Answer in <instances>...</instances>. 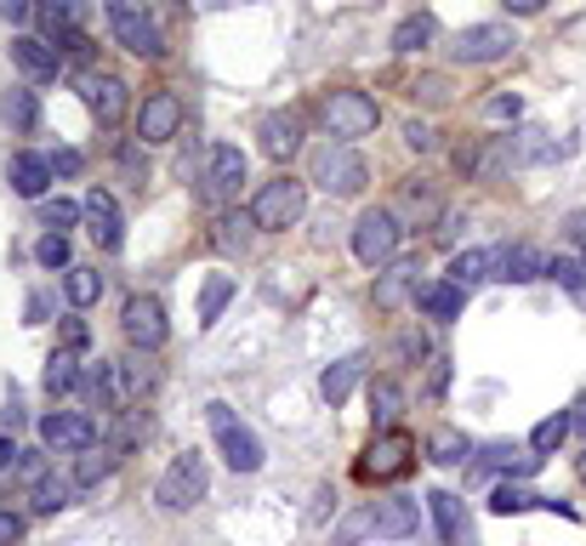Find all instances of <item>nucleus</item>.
I'll list each match as a JSON object with an SVG mask.
<instances>
[{
    "instance_id": "nucleus-1",
    "label": "nucleus",
    "mask_w": 586,
    "mask_h": 546,
    "mask_svg": "<svg viewBox=\"0 0 586 546\" xmlns=\"http://www.w3.org/2000/svg\"><path fill=\"white\" fill-rule=\"evenodd\" d=\"M319 120H325V132L337 137V142H359L381 126V109H376V97L370 91H325V103H319Z\"/></svg>"
},
{
    "instance_id": "nucleus-2",
    "label": "nucleus",
    "mask_w": 586,
    "mask_h": 546,
    "mask_svg": "<svg viewBox=\"0 0 586 546\" xmlns=\"http://www.w3.org/2000/svg\"><path fill=\"white\" fill-rule=\"evenodd\" d=\"M206 489H211V467L199 450H183V456H171V467L160 473L155 484V501L166 512H188L194 501H206Z\"/></svg>"
},
{
    "instance_id": "nucleus-3",
    "label": "nucleus",
    "mask_w": 586,
    "mask_h": 546,
    "mask_svg": "<svg viewBox=\"0 0 586 546\" xmlns=\"http://www.w3.org/2000/svg\"><path fill=\"white\" fill-rule=\"evenodd\" d=\"M399 239H404V222L388 206H370V211H359V222H353V257L365 268L399 262Z\"/></svg>"
},
{
    "instance_id": "nucleus-4",
    "label": "nucleus",
    "mask_w": 586,
    "mask_h": 546,
    "mask_svg": "<svg viewBox=\"0 0 586 546\" xmlns=\"http://www.w3.org/2000/svg\"><path fill=\"white\" fill-rule=\"evenodd\" d=\"M109 29L132 58H148V63L166 58V35H160V23L148 17L143 0H109Z\"/></svg>"
},
{
    "instance_id": "nucleus-5",
    "label": "nucleus",
    "mask_w": 586,
    "mask_h": 546,
    "mask_svg": "<svg viewBox=\"0 0 586 546\" xmlns=\"http://www.w3.org/2000/svg\"><path fill=\"white\" fill-rule=\"evenodd\" d=\"M314 183L325 194H337V200H353V194L370 183V165H365V154L353 142H325L314 154Z\"/></svg>"
},
{
    "instance_id": "nucleus-6",
    "label": "nucleus",
    "mask_w": 586,
    "mask_h": 546,
    "mask_svg": "<svg viewBox=\"0 0 586 546\" xmlns=\"http://www.w3.org/2000/svg\"><path fill=\"white\" fill-rule=\"evenodd\" d=\"M206 415H211V433H217V450H222V461L234 467V473H263V438L245 427V421L228 410V405H206Z\"/></svg>"
},
{
    "instance_id": "nucleus-7",
    "label": "nucleus",
    "mask_w": 586,
    "mask_h": 546,
    "mask_svg": "<svg viewBox=\"0 0 586 546\" xmlns=\"http://www.w3.org/2000/svg\"><path fill=\"white\" fill-rule=\"evenodd\" d=\"M302 211H308V183L302 177H273V183H263L257 200H251V216H257V228H268V234L302 222Z\"/></svg>"
},
{
    "instance_id": "nucleus-8",
    "label": "nucleus",
    "mask_w": 586,
    "mask_h": 546,
    "mask_svg": "<svg viewBox=\"0 0 586 546\" xmlns=\"http://www.w3.org/2000/svg\"><path fill=\"white\" fill-rule=\"evenodd\" d=\"M513 46H518L513 23H467V29L455 35L450 58H455V63H473V69H484V63H501V58H513Z\"/></svg>"
},
{
    "instance_id": "nucleus-9",
    "label": "nucleus",
    "mask_w": 586,
    "mask_h": 546,
    "mask_svg": "<svg viewBox=\"0 0 586 546\" xmlns=\"http://www.w3.org/2000/svg\"><path fill=\"white\" fill-rule=\"evenodd\" d=\"M541 461H547V456L524 450V444L496 438V444H484V450H473L467 479H473V484H478V479H490V473H501V479H529V473H541Z\"/></svg>"
},
{
    "instance_id": "nucleus-10",
    "label": "nucleus",
    "mask_w": 586,
    "mask_h": 546,
    "mask_svg": "<svg viewBox=\"0 0 586 546\" xmlns=\"http://www.w3.org/2000/svg\"><path fill=\"white\" fill-rule=\"evenodd\" d=\"M40 444L52 456H81L97 444V415L91 410H52L40 415Z\"/></svg>"
},
{
    "instance_id": "nucleus-11",
    "label": "nucleus",
    "mask_w": 586,
    "mask_h": 546,
    "mask_svg": "<svg viewBox=\"0 0 586 546\" xmlns=\"http://www.w3.org/2000/svg\"><path fill=\"white\" fill-rule=\"evenodd\" d=\"M120 331H125V342H132L137 353H160L166 336H171L160 296H132V302H125V313H120Z\"/></svg>"
},
{
    "instance_id": "nucleus-12",
    "label": "nucleus",
    "mask_w": 586,
    "mask_h": 546,
    "mask_svg": "<svg viewBox=\"0 0 586 546\" xmlns=\"http://www.w3.org/2000/svg\"><path fill=\"white\" fill-rule=\"evenodd\" d=\"M411 456H416V438L404 427H388V433L370 438V450L359 461V479H399L404 467H411Z\"/></svg>"
},
{
    "instance_id": "nucleus-13",
    "label": "nucleus",
    "mask_w": 586,
    "mask_h": 546,
    "mask_svg": "<svg viewBox=\"0 0 586 546\" xmlns=\"http://www.w3.org/2000/svg\"><path fill=\"white\" fill-rule=\"evenodd\" d=\"M422 507L416 495H381V501H370V530L381 541H411L422 530Z\"/></svg>"
},
{
    "instance_id": "nucleus-14",
    "label": "nucleus",
    "mask_w": 586,
    "mask_h": 546,
    "mask_svg": "<svg viewBox=\"0 0 586 546\" xmlns=\"http://www.w3.org/2000/svg\"><path fill=\"white\" fill-rule=\"evenodd\" d=\"M183 132V103L171 91H148V103L137 109V142L155 148V142H171Z\"/></svg>"
},
{
    "instance_id": "nucleus-15",
    "label": "nucleus",
    "mask_w": 586,
    "mask_h": 546,
    "mask_svg": "<svg viewBox=\"0 0 586 546\" xmlns=\"http://www.w3.org/2000/svg\"><path fill=\"white\" fill-rule=\"evenodd\" d=\"M240 183H245V154H240L234 142H217L211 160H206V200L211 206L240 200Z\"/></svg>"
},
{
    "instance_id": "nucleus-16",
    "label": "nucleus",
    "mask_w": 586,
    "mask_h": 546,
    "mask_svg": "<svg viewBox=\"0 0 586 546\" xmlns=\"http://www.w3.org/2000/svg\"><path fill=\"white\" fill-rule=\"evenodd\" d=\"M257 137H263V154L268 160H296L302 154V114L296 109H273V114H263V126H257Z\"/></svg>"
},
{
    "instance_id": "nucleus-17",
    "label": "nucleus",
    "mask_w": 586,
    "mask_h": 546,
    "mask_svg": "<svg viewBox=\"0 0 586 546\" xmlns=\"http://www.w3.org/2000/svg\"><path fill=\"white\" fill-rule=\"evenodd\" d=\"M40 29H46V46H58V52H74V58L91 52L86 29L74 23V7H63V0H40Z\"/></svg>"
},
{
    "instance_id": "nucleus-18",
    "label": "nucleus",
    "mask_w": 586,
    "mask_h": 546,
    "mask_svg": "<svg viewBox=\"0 0 586 546\" xmlns=\"http://www.w3.org/2000/svg\"><path fill=\"white\" fill-rule=\"evenodd\" d=\"M416 290H422V262H416V257H399V262H388V273L376 280V308L393 313V308H404V302H416Z\"/></svg>"
},
{
    "instance_id": "nucleus-19",
    "label": "nucleus",
    "mask_w": 586,
    "mask_h": 546,
    "mask_svg": "<svg viewBox=\"0 0 586 546\" xmlns=\"http://www.w3.org/2000/svg\"><path fill=\"white\" fill-rule=\"evenodd\" d=\"M547 273V257L535 251V245H501L490 251V280H506V285H529Z\"/></svg>"
},
{
    "instance_id": "nucleus-20",
    "label": "nucleus",
    "mask_w": 586,
    "mask_h": 546,
    "mask_svg": "<svg viewBox=\"0 0 586 546\" xmlns=\"http://www.w3.org/2000/svg\"><path fill=\"white\" fill-rule=\"evenodd\" d=\"M81 97L103 126H120V114H125V80L120 74H81Z\"/></svg>"
},
{
    "instance_id": "nucleus-21",
    "label": "nucleus",
    "mask_w": 586,
    "mask_h": 546,
    "mask_svg": "<svg viewBox=\"0 0 586 546\" xmlns=\"http://www.w3.org/2000/svg\"><path fill=\"white\" fill-rule=\"evenodd\" d=\"M12 63H17L23 80H35V86L58 80V46H46L40 35H17L12 40Z\"/></svg>"
},
{
    "instance_id": "nucleus-22",
    "label": "nucleus",
    "mask_w": 586,
    "mask_h": 546,
    "mask_svg": "<svg viewBox=\"0 0 586 546\" xmlns=\"http://www.w3.org/2000/svg\"><path fill=\"white\" fill-rule=\"evenodd\" d=\"M86 222H91V239L103 245V251H120L125 222H120V200H114V194L91 188V194H86Z\"/></svg>"
},
{
    "instance_id": "nucleus-23",
    "label": "nucleus",
    "mask_w": 586,
    "mask_h": 546,
    "mask_svg": "<svg viewBox=\"0 0 586 546\" xmlns=\"http://www.w3.org/2000/svg\"><path fill=\"white\" fill-rule=\"evenodd\" d=\"M462 308H467V290H455L450 280H432V285L416 290V313L432 319V325H450V319H462Z\"/></svg>"
},
{
    "instance_id": "nucleus-24",
    "label": "nucleus",
    "mask_w": 586,
    "mask_h": 546,
    "mask_svg": "<svg viewBox=\"0 0 586 546\" xmlns=\"http://www.w3.org/2000/svg\"><path fill=\"white\" fill-rule=\"evenodd\" d=\"M359 376H365V353H347V359H337V364H325V376H319L325 405H330V410L347 405V393L359 387Z\"/></svg>"
},
{
    "instance_id": "nucleus-25",
    "label": "nucleus",
    "mask_w": 586,
    "mask_h": 546,
    "mask_svg": "<svg viewBox=\"0 0 586 546\" xmlns=\"http://www.w3.org/2000/svg\"><path fill=\"white\" fill-rule=\"evenodd\" d=\"M404 405H411V399H404V387H399L393 376H376V382H370V427H376V433L399 427Z\"/></svg>"
},
{
    "instance_id": "nucleus-26",
    "label": "nucleus",
    "mask_w": 586,
    "mask_h": 546,
    "mask_svg": "<svg viewBox=\"0 0 586 546\" xmlns=\"http://www.w3.org/2000/svg\"><path fill=\"white\" fill-rule=\"evenodd\" d=\"M7 177H12V188L23 194V200H40V194L52 188L58 171H52V160H40V154H12V171H7Z\"/></svg>"
},
{
    "instance_id": "nucleus-27",
    "label": "nucleus",
    "mask_w": 586,
    "mask_h": 546,
    "mask_svg": "<svg viewBox=\"0 0 586 546\" xmlns=\"http://www.w3.org/2000/svg\"><path fill=\"white\" fill-rule=\"evenodd\" d=\"M422 501H427V518H432V530H439V541H444V546L462 541V495H450V489H427Z\"/></svg>"
},
{
    "instance_id": "nucleus-28",
    "label": "nucleus",
    "mask_w": 586,
    "mask_h": 546,
    "mask_svg": "<svg viewBox=\"0 0 586 546\" xmlns=\"http://www.w3.org/2000/svg\"><path fill=\"white\" fill-rule=\"evenodd\" d=\"M74 489H81L74 479H63V473H46V479H35V484H29V507H35L40 518H52V512H63V507L74 501Z\"/></svg>"
},
{
    "instance_id": "nucleus-29",
    "label": "nucleus",
    "mask_w": 586,
    "mask_h": 546,
    "mask_svg": "<svg viewBox=\"0 0 586 546\" xmlns=\"http://www.w3.org/2000/svg\"><path fill=\"white\" fill-rule=\"evenodd\" d=\"M427 461L432 467H467L473 461V438L462 427H439V433H432V444H427Z\"/></svg>"
},
{
    "instance_id": "nucleus-30",
    "label": "nucleus",
    "mask_w": 586,
    "mask_h": 546,
    "mask_svg": "<svg viewBox=\"0 0 586 546\" xmlns=\"http://www.w3.org/2000/svg\"><path fill=\"white\" fill-rule=\"evenodd\" d=\"M432 40H439V23H432L427 12H411V17H404L399 29H393V52L411 58V52H427Z\"/></svg>"
},
{
    "instance_id": "nucleus-31",
    "label": "nucleus",
    "mask_w": 586,
    "mask_h": 546,
    "mask_svg": "<svg viewBox=\"0 0 586 546\" xmlns=\"http://www.w3.org/2000/svg\"><path fill=\"white\" fill-rule=\"evenodd\" d=\"M570 433H575V415H570V410H552L547 421H535L529 450H535V456H552V450H564V444H570Z\"/></svg>"
},
{
    "instance_id": "nucleus-32",
    "label": "nucleus",
    "mask_w": 586,
    "mask_h": 546,
    "mask_svg": "<svg viewBox=\"0 0 586 546\" xmlns=\"http://www.w3.org/2000/svg\"><path fill=\"white\" fill-rule=\"evenodd\" d=\"M251 228H257V216H251V211H240V216H234V211L217 216V234H211V239H217V251H222V257H245Z\"/></svg>"
},
{
    "instance_id": "nucleus-33",
    "label": "nucleus",
    "mask_w": 586,
    "mask_h": 546,
    "mask_svg": "<svg viewBox=\"0 0 586 546\" xmlns=\"http://www.w3.org/2000/svg\"><path fill=\"white\" fill-rule=\"evenodd\" d=\"M81 376H86V370H81V359H74L69 353V347H58V353L52 359H46V393H52V399H63V393H74V387H81Z\"/></svg>"
},
{
    "instance_id": "nucleus-34",
    "label": "nucleus",
    "mask_w": 586,
    "mask_h": 546,
    "mask_svg": "<svg viewBox=\"0 0 586 546\" xmlns=\"http://www.w3.org/2000/svg\"><path fill=\"white\" fill-rule=\"evenodd\" d=\"M0 114H7L12 132H35V126H40V97L23 91V86H12L7 97H0Z\"/></svg>"
},
{
    "instance_id": "nucleus-35",
    "label": "nucleus",
    "mask_w": 586,
    "mask_h": 546,
    "mask_svg": "<svg viewBox=\"0 0 586 546\" xmlns=\"http://www.w3.org/2000/svg\"><path fill=\"white\" fill-rule=\"evenodd\" d=\"M535 507H541V495L524 489L518 479H506V484L490 489V512H496V518H518V512H535Z\"/></svg>"
},
{
    "instance_id": "nucleus-36",
    "label": "nucleus",
    "mask_w": 586,
    "mask_h": 546,
    "mask_svg": "<svg viewBox=\"0 0 586 546\" xmlns=\"http://www.w3.org/2000/svg\"><path fill=\"white\" fill-rule=\"evenodd\" d=\"M228 302H234V273H211V280H206V290H199V325H217V319H222V308Z\"/></svg>"
},
{
    "instance_id": "nucleus-37",
    "label": "nucleus",
    "mask_w": 586,
    "mask_h": 546,
    "mask_svg": "<svg viewBox=\"0 0 586 546\" xmlns=\"http://www.w3.org/2000/svg\"><path fill=\"white\" fill-rule=\"evenodd\" d=\"M444 280H450L455 290H467V296H473L484 280H490V251H462V257L450 262V273H444Z\"/></svg>"
},
{
    "instance_id": "nucleus-38",
    "label": "nucleus",
    "mask_w": 586,
    "mask_h": 546,
    "mask_svg": "<svg viewBox=\"0 0 586 546\" xmlns=\"http://www.w3.org/2000/svg\"><path fill=\"white\" fill-rule=\"evenodd\" d=\"M148 387H155V364H148V353L132 347V359L120 364V393H125V399H143Z\"/></svg>"
},
{
    "instance_id": "nucleus-39",
    "label": "nucleus",
    "mask_w": 586,
    "mask_h": 546,
    "mask_svg": "<svg viewBox=\"0 0 586 546\" xmlns=\"http://www.w3.org/2000/svg\"><path fill=\"white\" fill-rule=\"evenodd\" d=\"M547 280H558V285L575 296V302H586V262L581 257H552L547 262Z\"/></svg>"
},
{
    "instance_id": "nucleus-40",
    "label": "nucleus",
    "mask_w": 586,
    "mask_h": 546,
    "mask_svg": "<svg viewBox=\"0 0 586 546\" xmlns=\"http://www.w3.org/2000/svg\"><path fill=\"white\" fill-rule=\"evenodd\" d=\"M63 290H69V302H74V308H91L97 296H103V273H91V268H69Z\"/></svg>"
},
{
    "instance_id": "nucleus-41",
    "label": "nucleus",
    "mask_w": 586,
    "mask_h": 546,
    "mask_svg": "<svg viewBox=\"0 0 586 546\" xmlns=\"http://www.w3.org/2000/svg\"><path fill=\"white\" fill-rule=\"evenodd\" d=\"M81 387H86L91 410H109V405H114V393H120V387H114V370H109V364H91L86 376H81Z\"/></svg>"
},
{
    "instance_id": "nucleus-42",
    "label": "nucleus",
    "mask_w": 586,
    "mask_h": 546,
    "mask_svg": "<svg viewBox=\"0 0 586 546\" xmlns=\"http://www.w3.org/2000/svg\"><path fill=\"white\" fill-rule=\"evenodd\" d=\"M86 216V206H74V200H40V222L52 234H63V228H74V222Z\"/></svg>"
},
{
    "instance_id": "nucleus-43",
    "label": "nucleus",
    "mask_w": 586,
    "mask_h": 546,
    "mask_svg": "<svg viewBox=\"0 0 586 546\" xmlns=\"http://www.w3.org/2000/svg\"><path fill=\"white\" fill-rule=\"evenodd\" d=\"M411 97L427 109H444L450 103V74H422V80H411Z\"/></svg>"
},
{
    "instance_id": "nucleus-44",
    "label": "nucleus",
    "mask_w": 586,
    "mask_h": 546,
    "mask_svg": "<svg viewBox=\"0 0 586 546\" xmlns=\"http://www.w3.org/2000/svg\"><path fill=\"white\" fill-rule=\"evenodd\" d=\"M404 206H411L422 222H432V216H444L439 211V194H432V188H422V183H404Z\"/></svg>"
},
{
    "instance_id": "nucleus-45",
    "label": "nucleus",
    "mask_w": 586,
    "mask_h": 546,
    "mask_svg": "<svg viewBox=\"0 0 586 546\" xmlns=\"http://www.w3.org/2000/svg\"><path fill=\"white\" fill-rule=\"evenodd\" d=\"M114 461H120V456H109V450H103V456H86L81 467H74V484L91 489L97 479H109V473H114Z\"/></svg>"
},
{
    "instance_id": "nucleus-46",
    "label": "nucleus",
    "mask_w": 586,
    "mask_h": 546,
    "mask_svg": "<svg viewBox=\"0 0 586 546\" xmlns=\"http://www.w3.org/2000/svg\"><path fill=\"white\" fill-rule=\"evenodd\" d=\"M432 353V347H427V336L422 331H404V336H393V359L399 364H422Z\"/></svg>"
},
{
    "instance_id": "nucleus-47",
    "label": "nucleus",
    "mask_w": 586,
    "mask_h": 546,
    "mask_svg": "<svg viewBox=\"0 0 586 546\" xmlns=\"http://www.w3.org/2000/svg\"><path fill=\"white\" fill-rule=\"evenodd\" d=\"M404 148H411V154H439V132H432L427 120H411V126H404Z\"/></svg>"
},
{
    "instance_id": "nucleus-48",
    "label": "nucleus",
    "mask_w": 586,
    "mask_h": 546,
    "mask_svg": "<svg viewBox=\"0 0 586 546\" xmlns=\"http://www.w3.org/2000/svg\"><path fill=\"white\" fill-rule=\"evenodd\" d=\"M35 262H40V268H69V239H63V234H46V239L35 245Z\"/></svg>"
},
{
    "instance_id": "nucleus-49",
    "label": "nucleus",
    "mask_w": 586,
    "mask_h": 546,
    "mask_svg": "<svg viewBox=\"0 0 586 546\" xmlns=\"http://www.w3.org/2000/svg\"><path fill=\"white\" fill-rule=\"evenodd\" d=\"M365 535H376V530H370V507H365V512H353L347 524H342L337 535H330V546H359Z\"/></svg>"
},
{
    "instance_id": "nucleus-50",
    "label": "nucleus",
    "mask_w": 586,
    "mask_h": 546,
    "mask_svg": "<svg viewBox=\"0 0 586 546\" xmlns=\"http://www.w3.org/2000/svg\"><path fill=\"white\" fill-rule=\"evenodd\" d=\"M484 114H490V120H518L524 114V97L518 91H496L490 103H484Z\"/></svg>"
},
{
    "instance_id": "nucleus-51",
    "label": "nucleus",
    "mask_w": 586,
    "mask_h": 546,
    "mask_svg": "<svg viewBox=\"0 0 586 546\" xmlns=\"http://www.w3.org/2000/svg\"><path fill=\"white\" fill-rule=\"evenodd\" d=\"M23 541V518L17 512H0V546H17Z\"/></svg>"
},
{
    "instance_id": "nucleus-52",
    "label": "nucleus",
    "mask_w": 586,
    "mask_h": 546,
    "mask_svg": "<svg viewBox=\"0 0 586 546\" xmlns=\"http://www.w3.org/2000/svg\"><path fill=\"white\" fill-rule=\"evenodd\" d=\"M29 12H35V0H0V17H7V23H23Z\"/></svg>"
},
{
    "instance_id": "nucleus-53",
    "label": "nucleus",
    "mask_w": 586,
    "mask_h": 546,
    "mask_svg": "<svg viewBox=\"0 0 586 546\" xmlns=\"http://www.w3.org/2000/svg\"><path fill=\"white\" fill-rule=\"evenodd\" d=\"M63 347H69V353H81V347H86V325H81V319H69V325H63Z\"/></svg>"
},
{
    "instance_id": "nucleus-54",
    "label": "nucleus",
    "mask_w": 586,
    "mask_h": 546,
    "mask_svg": "<svg viewBox=\"0 0 586 546\" xmlns=\"http://www.w3.org/2000/svg\"><path fill=\"white\" fill-rule=\"evenodd\" d=\"M52 171H58V177H81V154H74V148H63V154L52 160Z\"/></svg>"
},
{
    "instance_id": "nucleus-55",
    "label": "nucleus",
    "mask_w": 586,
    "mask_h": 546,
    "mask_svg": "<svg viewBox=\"0 0 586 546\" xmlns=\"http://www.w3.org/2000/svg\"><path fill=\"white\" fill-rule=\"evenodd\" d=\"M17 461H23V450L12 438H0V473H17Z\"/></svg>"
},
{
    "instance_id": "nucleus-56",
    "label": "nucleus",
    "mask_w": 586,
    "mask_h": 546,
    "mask_svg": "<svg viewBox=\"0 0 586 546\" xmlns=\"http://www.w3.org/2000/svg\"><path fill=\"white\" fill-rule=\"evenodd\" d=\"M501 7H506V12H513V17H535V12H541V7H547V0H501Z\"/></svg>"
},
{
    "instance_id": "nucleus-57",
    "label": "nucleus",
    "mask_w": 586,
    "mask_h": 546,
    "mask_svg": "<svg viewBox=\"0 0 586 546\" xmlns=\"http://www.w3.org/2000/svg\"><path fill=\"white\" fill-rule=\"evenodd\" d=\"M570 234H575V239H586V211H575V216H570Z\"/></svg>"
},
{
    "instance_id": "nucleus-58",
    "label": "nucleus",
    "mask_w": 586,
    "mask_h": 546,
    "mask_svg": "<svg viewBox=\"0 0 586 546\" xmlns=\"http://www.w3.org/2000/svg\"><path fill=\"white\" fill-rule=\"evenodd\" d=\"M570 415H575V427H581V433H586V393H581V405H575V410H570Z\"/></svg>"
},
{
    "instance_id": "nucleus-59",
    "label": "nucleus",
    "mask_w": 586,
    "mask_h": 546,
    "mask_svg": "<svg viewBox=\"0 0 586 546\" xmlns=\"http://www.w3.org/2000/svg\"><path fill=\"white\" fill-rule=\"evenodd\" d=\"M575 467H581V484H586V450H581V461H575Z\"/></svg>"
},
{
    "instance_id": "nucleus-60",
    "label": "nucleus",
    "mask_w": 586,
    "mask_h": 546,
    "mask_svg": "<svg viewBox=\"0 0 586 546\" xmlns=\"http://www.w3.org/2000/svg\"><path fill=\"white\" fill-rule=\"evenodd\" d=\"M222 7H228V0H222Z\"/></svg>"
}]
</instances>
